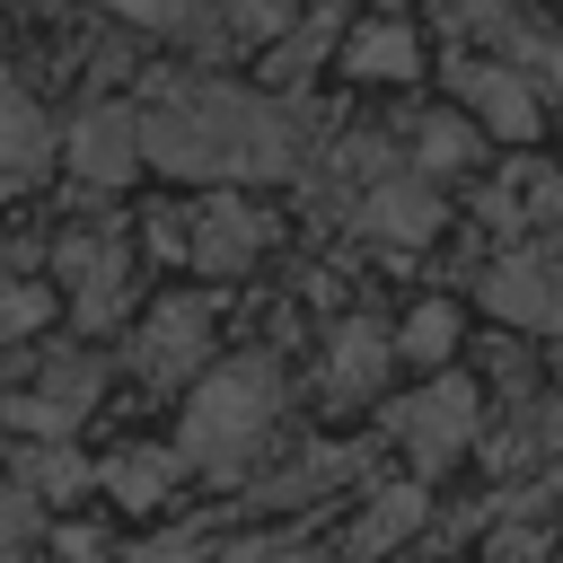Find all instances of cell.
Returning <instances> with one entry per match:
<instances>
[{
  "label": "cell",
  "instance_id": "603a6c76",
  "mask_svg": "<svg viewBox=\"0 0 563 563\" xmlns=\"http://www.w3.org/2000/svg\"><path fill=\"white\" fill-rule=\"evenodd\" d=\"M26 484H79V457H26Z\"/></svg>",
  "mask_w": 563,
  "mask_h": 563
},
{
  "label": "cell",
  "instance_id": "3957f363",
  "mask_svg": "<svg viewBox=\"0 0 563 563\" xmlns=\"http://www.w3.org/2000/svg\"><path fill=\"white\" fill-rule=\"evenodd\" d=\"M484 308L528 325V334H563V238H537V246L501 255L484 273Z\"/></svg>",
  "mask_w": 563,
  "mask_h": 563
},
{
  "label": "cell",
  "instance_id": "5bb4252c",
  "mask_svg": "<svg viewBox=\"0 0 563 563\" xmlns=\"http://www.w3.org/2000/svg\"><path fill=\"white\" fill-rule=\"evenodd\" d=\"M62 264L79 273V308H88V317H106V308L123 299V255H114V246H88V238H79Z\"/></svg>",
  "mask_w": 563,
  "mask_h": 563
},
{
  "label": "cell",
  "instance_id": "ffe728a7",
  "mask_svg": "<svg viewBox=\"0 0 563 563\" xmlns=\"http://www.w3.org/2000/svg\"><path fill=\"white\" fill-rule=\"evenodd\" d=\"M106 9H123V18H141V26H194V18H202V0H106Z\"/></svg>",
  "mask_w": 563,
  "mask_h": 563
},
{
  "label": "cell",
  "instance_id": "8992f818",
  "mask_svg": "<svg viewBox=\"0 0 563 563\" xmlns=\"http://www.w3.org/2000/svg\"><path fill=\"white\" fill-rule=\"evenodd\" d=\"M457 88H466V106H475L501 141H528V132H537V97L519 88V70H510V62H466V70H457Z\"/></svg>",
  "mask_w": 563,
  "mask_h": 563
},
{
  "label": "cell",
  "instance_id": "30bf717a",
  "mask_svg": "<svg viewBox=\"0 0 563 563\" xmlns=\"http://www.w3.org/2000/svg\"><path fill=\"white\" fill-rule=\"evenodd\" d=\"M44 150H53V141H44V114H35L18 88H0V194L26 185V176L44 167Z\"/></svg>",
  "mask_w": 563,
  "mask_h": 563
},
{
  "label": "cell",
  "instance_id": "8fae6325",
  "mask_svg": "<svg viewBox=\"0 0 563 563\" xmlns=\"http://www.w3.org/2000/svg\"><path fill=\"white\" fill-rule=\"evenodd\" d=\"M343 70L352 79H405V70H422V44L405 26H369V35L343 44Z\"/></svg>",
  "mask_w": 563,
  "mask_h": 563
},
{
  "label": "cell",
  "instance_id": "cb8c5ba5",
  "mask_svg": "<svg viewBox=\"0 0 563 563\" xmlns=\"http://www.w3.org/2000/svg\"><path fill=\"white\" fill-rule=\"evenodd\" d=\"M273 563H308V554H273Z\"/></svg>",
  "mask_w": 563,
  "mask_h": 563
},
{
  "label": "cell",
  "instance_id": "9c48e42d",
  "mask_svg": "<svg viewBox=\"0 0 563 563\" xmlns=\"http://www.w3.org/2000/svg\"><path fill=\"white\" fill-rule=\"evenodd\" d=\"M255 246H264V220L238 211V202H211L202 229H194V264H202V273H238Z\"/></svg>",
  "mask_w": 563,
  "mask_h": 563
},
{
  "label": "cell",
  "instance_id": "277c9868",
  "mask_svg": "<svg viewBox=\"0 0 563 563\" xmlns=\"http://www.w3.org/2000/svg\"><path fill=\"white\" fill-rule=\"evenodd\" d=\"M396 440L413 449V466L431 475V466H449L466 440H475V387L466 378H431L405 413H396Z\"/></svg>",
  "mask_w": 563,
  "mask_h": 563
},
{
  "label": "cell",
  "instance_id": "44dd1931",
  "mask_svg": "<svg viewBox=\"0 0 563 563\" xmlns=\"http://www.w3.org/2000/svg\"><path fill=\"white\" fill-rule=\"evenodd\" d=\"M229 18H238L246 35H273V26L290 18V0H229Z\"/></svg>",
  "mask_w": 563,
  "mask_h": 563
},
{
  "label": "cell",
  "instance_id": "7a4b0ae2",
  "mask_svg": "<svg viewBox=\"0 0 563 563\" xmlns=\"http://www.w3.org/2000/svg\"><path fill=\"white\" fill-rule=\"evenodd\" d=\"M273 413H282V378H273L264 361H229V369H211V378L194 387V405H185V457H194V466H238V457L273 431Z\"/></svg>",
  "mask_w": 563,
  "mask_h": 563
},
{
  "label": "cell",
  "instance_id": "ac0fdd59",
  "mask_svg": "<svg viewBox=\"0 0 563 563\" xmlns=\"http://www.w3.org/2000/svg\"><path fill=\"white\" fill-rule=\"evenodd\" d=\"M413 150H422V158H431V167H457V158H466V150H475V132H466V123H457V114H431V123H422V132H413Z\"/></svg>",
  "mask_w": 563,
  "mask_h": 563
},
{
  "label": "cell",
  "instance_id": "5b68a950",
  "mask_svg": "<svg viewBox=\"0 0 563 563\" xmlns=\"http://www.w3.org/2000/svg\"><path fill=\"white\" fill-rule=\"evenodd\" d=\"M70 167H79L88 185H123V176L141 167V114H123V106L79 114V132H70Z\"/></svg>",
  "mask_w": 563,
  "mask_h": 563
},
{
  "label": "cell",
  "instance_id": "6da1fadb",
  "mask_svg": "<svg viewBox=\"0 0 563 563\" xmlns=\"http://www.w3.org/2000/svg\"><path fill=\"white\" fill-rule=\"evenodd\" d=\"M141 158H158L176 176H282L290 123L220 79H185L141 114Z\"/></svg>",
  "mask_w": 563,
  "mask_h": 563
},
{
  "label": "cell",
  "instance_id": "7c38bea8",
  "mask_svg": "<svg viewBox=\"0 0 563 563\" xmlns=\"http://www.w3.org/2000/svg\"><path fill=\"white\" fill-rule=\"evenodd\" d=\"M378 369H387V334H378V325H343L325 378H334L343 396H361V387H378Z\"/></svg>",
  "mask_w": 563,
  "mask_h": 563
},
{
  "label": "cell",
  "instance_id": "7402d4cb",
  "mask_svg": "<svg viewBox=\"0 0 563 563\" xmlns=\"http://www.w3.org/2000/svg\"><path fill=\"white\" fill-rule=\"evenodd\" d=\"M132 563H202V545H194V537H158V545H141Z\"/></svg>",
  "mask_w": 563,
  "mask_h": 563
},
{
  "label": "cell",
  "instance_id": "4fadbf2b",
  "mask_svg": "<svg viewBox=\"0 0 563 563\" xmlns=\"http://www.w3.org/2000/svg\"><path fill=\"white\" fill-rule=\"evenodd\" d=\"M493 220H563V176L554 167H519L493 194Z\"/></svg>",
  "mask_w": 563,
  "mask_h": 563
},
{
  "label": "cell",
  "instance_id": "ba28073f",
  "mask_svg": "<svg viewBox=\"0 0 563 563\" xmlns=\"http://www.w3.org/2000/svg\"><path fill=\"white\" fill-rule=\"evenodd\" d=\"M361 229L387 238V246H422V238L440 229V202H431V185H378V194L361 202Z\"/></svg>",
  "mask_w": 563,
  "mask_h": 563
},
{
  "label": "cell",
  "instance_id": "52a82bcc",
  "mask_svg": "<svg viewBox=\"0 0 563 563\" xmlns=\"http://www.w3.org/2000/svg\"><path fill=\"white\" fill-rule=\"evenodd\" d=\"M202 343H211V308H202V299H176V308L150 317V334H141V369H150V378H185V369L202 361Z\"/></svg>",
  "mask_w": 563,
  "mask_h": 563
},
{
  "label": "cell",
  "instance_id": "d6986e66",
  "mask_svg": "<svg viewBox=\"0 0 563 563\" xmlns=\"http://www.w3.org/2000/svg\"><path fill=\"white\" fill-rule=\"evenodd\" d=\"M18 545H35V493H0V563Z\"/></svg>",
  "mask_w": 563,
  "mask_h": 563
},
{
  "label": "cell",
  "instance_id": "9a60e30c",
  "mask_svg": "<svg viewBox=\"0 0 563 563\" xmlns=\"http://www.w3.org/2000/svg\"><path fill=\"white\" fill-rule=\"evenodd\" d=\"M405 528H422V493H413V484H396V493L369 501V519L352 528V554H378V545H396Z\"/></svg>",
  "mask_w": 563,
  "mask_h": 563
},
{
  "label": "cell",
  "instance_id": "e0dca14e",
  "mask_svg": "<svg viewBox=\"0 0 563 563\" xmlns=\"http://www.w3.org/2000/svg\"><path fill=\"white\" fill-rule=\"evenodd\" d=\"M106 484H114V501H158V484H167V457H114L106 466Z\"/></svg>",
  "mask_w": 563,
  "mask_h": 563
},
{
  "label": "cell",
  "instance_id": "2e32d148",
  "mask_svg": "<svg viewBox=\"0 0 563 563\" xmlns=\"http://www.w3.org/2000/svg\"><path fill=\"white\" fill-rule=\"evenodd\" d=\"M396 343H405L413 361H449V343H457V317L431 299V308H413V317H405V334H396Z\"/></svg>",
  "mask_w": 563,
  "mask_h": 563
}]
</instances>
